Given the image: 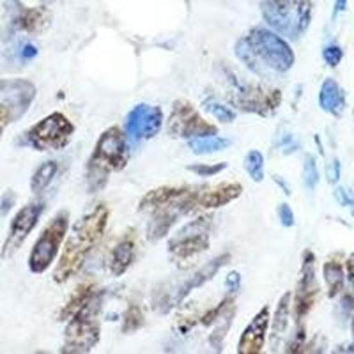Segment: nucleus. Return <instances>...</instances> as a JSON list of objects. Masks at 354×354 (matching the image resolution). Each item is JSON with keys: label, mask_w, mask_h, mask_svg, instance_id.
Returning a JSON list of instances; mask_svg holds the SVG:
<instances>
[{"label": "nucleus", "mask_w": 354, "mask_h": 354, "mask_svg": "<svg viewBox=\"0 0 354 354\" xmlns=\"http://www.w3.org/2000/svg\"><path fill=\"white\" fill-rule=\"evenodd\" d=\"M109 218L110 209L105 204H100L75 223L68 239H64L61 257L53 271V280L57 283H66L80 273L88 254L103 238L109 225Z\"/></svg>", "instance_id": "f257e3e1"}, {"label": "nucleus", "mask_w": 354, "mask_h": 354, "mask_svg": "<svg viewBox=\"0 0 354 354\" xmlns=\"http://www.w3.org/2000/svg\"><path fill=\"white\" fill-rule=\"evenodd\" d=\"M129 161V144L126 133L119 126L105 129L97 138L94 151L87 161V188L91 194L106 186L110 174L121 172Z\"/></svg>", "instance_id": "f03ea898"}, {"label": "nucleus", "mask_w": 354, "mask_h": 354, "mask_svg": "<svg viewBox=\"0 0 354 354\" xmlns=\"http://www.w3.org/2000/svg\"><path fill=\"white\" fill-rule=\"evenodd\" d=\"M103 290H96L85 306L68 321L62 353H91L100 342V314L103 308Z\"/></svg>", "instance_id": "7ed1b4c3"}, {"label": "nucleus", "mask_w": 354, "mask_h": 354, "mask_svg": "<svg viewBox=\"0 0 354 354\" xmlns=\"http://www.w3.org/2000/svg\"><path fill=\"white\" fill-rule=\"evenodd\" d=\"M262 20L282 37L298 39L310 25L312 0H262Z\"/></svg>", "instance_id": "20e7f679"}, {"label": "nucleus", "mask_w": 354, "mask_h": 354, "mask_svg": "<svg viewBox=\"0 0 354 354\" xmlns=\"http://www.w3.org/2000/svg\"><path fill=\"white\" fill-rule=\"evenodd\" d=\"M246 43L252 48L257 61L264 66L268 73H287L294 66V57L290 44L286 37L277 34L268 27H254L245 36Z\"/></svg>", "instance_id": "39448f33"}, {"label": "nucleus", "mask_w": 354, "mask_h": 354, "mask_svg": "<svg viewBox=\"0 0 354 354\" xmlns=\"http://www.w3.org/2000/svg\"><path fill=\"white\" fill-rule=\"evenodd\" d=\"M69 229V211L62 209L48 221L39 238L34 243L30 254H28V270L34 274H43L50 270V266L55 262L57 255L61 254L64 245L66 234Z\"/></svg>", "instance_id": "423d86ee"}, {"label": "nucleus", "mask_w": 354, "mask_h": 354, "mask_svg": "<svg viewBox=\"0 0 354 354\" xmlns=\"http://www.w3.org/2000/svg\"><path fill=\"white\" fill-rule=\"evenodd\" d=\"M75 135V124L62 112H52L27 129L25 144L36 151H61Z\"/></svg>", "instance_id": "0eeeda50"}, {"label": "nucleus", "mask_w": 354, "mask_h": 354, "mask_svg": "<svg viewBox=\"0 0 354 354\" xmlns=\"http://www.w3.org/2000/svg\"><path fill=\"white\" fill-rule=\"evenodd\" d=\"M211 227V216H198L197 220L183 225L169 241V254L172 261L177 264H186L209 248Z\"/></svg>", "instance_id": "6e6552de"}, {"label": "nucleus", "mask_w": 354, "mask_h": 354, "mask_svg": "<svg viewBox=\"0 0 354 354\" xmlns=\"http://www.w3.org/2000/svg\"><path fill=\"white\" fill-rule=\"evenodd\" d=\"M167 131L174 138L192 140L197 137L216 135L218 128L205 121L194 106V103H189L188 100H176L172 105V112L167 119Z\"/></svg>", "instance_id": "1a4fd4ad"}, {"label": "nucleus", "mask_w": 354, "mask_h": 354, "mask_svg": "<svg viewBox=\"0 0 354 354\" xmlns=\"http://www.w3.org/2000/svg\"><path fill=\"white\" fill-rule=\"evenodd\" d=\"M230 82L234 85L232 103L243 110V112L255 113V115L266 117L273 113L282 103V93L277 88H266L262 85H246L234 80L229 73Z\"/></svg>", "instance_id": "9d476101"}, {"label": "nucleus", "mask_w": 354, "mask_h": 354, "mask_svg": "<svg viewBox=\"0 0 354 354\" xmlns=\"http://www.w3.org/2000/svg\"><path fill=\"white\" fill-rule=\"evenodd\" d=\"M44 204L43 202H30V204L24 205L15 218L11 220V225L8 230V238H6L4 245H2V252H0V257L8 261L12 255L17 254L18 250L24 246V243L27 241L28 234L36 229V225L39 223L41 216H43Z\"/></svg>", "instance_id": "9b49d317"}, {"label": "nucleus", "mask_w": 354, "mask_h": 354, "mask_svg": "<svg viewBox=\"0 0 354 354\" xmlns=\"http://www.w3.org/2000/svg\"><path fill=\"white\" fill-rule=\"evenodd\" d=\"M163 128V110L156 105L138 103L124 119V133L131 142L154 138Z\"/></svg>", "instance_id": "f8f14e48"}, {"label": "nucleus", "mask_w": 354, "mask_h": 354, "mask_svg": "<svg viewBox=\"0 0 354 354\" xmlns=\"http://www.w3.org/2000/svg\"><path fill=\"white\" fill-rule=\"evenodd\" d=\"M6 11L9 12V25L12 32L41 34L52 21V15L44 8H27L20 0H8Z\"/></svg>", "instance_id": "ddd939ff"}, {"label": "nucleus", "mask_w": 354, "mask_h": 354, "mask_svg": "<svg viewBox=\"0 0 354 354\" xmlns=\"http://www.w3.org/2000/svg\"><path fill=\"white\" fill-rule=\"evenodd\" d=\"M37 88L25 78H4L0 80V100L9 109L11 122L18 121L36 100Z\"/></svg>", "instance_id": "4468645a"}, {"label": "nucleus", "mask_w": 354, "mask_h": 354, "mask_svg": "<svg viewBox=\"0 0 354 354\" xmlns=\"http://www.w3.org/2000/svg\"><path fill=\"white\" fill-rule=\"evenodd\" d=\"M314 254L312 252H305L301 266V277H299L298 287H296V294H294V315L296 321L301 322L303 317L310 312L312 305H314L315 294H317V286H315V271H314Z\"/></svg>", "instance_id": "2eb2a0df"}, {"label": "nucleus", "mask_w": 354, "mask_h": 354, "mask_svg": "<svg viewBox=\"0 0 354 354\" xmlns=\"http://www.w3.org/2000/svg\"><path fill=\"white\" fill-rule=\"evenodd\" d=\"M270 306H262L254 319L248 322V326L243 330L238 344L239 354H259L264 351L266 338L270 331Z\"/></svg>", "instance_id": "dca6fc26"}, {"label": "nucleus", "mask_w": 354, "mask_h": 354, "mask_svg": "<svg viewBox=\"0 0 354 354\" xmlns=\"http://www.w3.org/2000/svg\"><path fill=\"white\" fill-rule=\"evenodd\" d=\"M243 185L238 181H225L220 185L195 192V209H218L241 197Z\"/></svg>", "instance_id": "f3484780"}, {"label": "nucleus", "mask_w": 354, "mask_h": 354, "mask_svg": "<svg viewBox=\"0 0 354 354\" xmlns=\"http://www.w3.org/2000/svg\"><path fill=\"white\" fill-rule=\"evenodd\" d=\"M230 261V254H223V255H218L214 257L213 261H209L207 264H204L197 273H194V277H189L185 283H183L179 289L176 290V296H174V305H179V303L185 301L188 298L189 294L194 292V290L201 289L202 286L213 280L216 277L218 271L223 268L225 264H229Z\"/></svg>", "instance_id": "a211bd4d"}, {"label": "nucleus", "mask_w": 354, "mask_h": 354, "mask_svg": "<svg viewBox=\"0 0 354 354\" xmlns=\"http://www.w3.org/2000/svg\"><path fill=\"white\" fill-rule=\"evenodd\" d=\"M135 254H137V245H135V238L133 234L128 232L121 241L117 243L110 252L109 259V271L113 277H122L126 271L133 266L135 261Z\"/></svg>", "instance_id": "6ab92c4d"}, {"label": "nucleus", "mask_w": 354, "mask_h": 354, "mask_svg": "<svg viewBox=\"0 0 354 354\" xmlns=\"http://www.w3.org/2000/svg\"><path fill=\"white\" fill-rule=\"evenodd\" d=\"M186 189H188V186H161V188L151 189L142 197L140 204H138V211L153 213V211L160 209L163 205H169L170 202L177 201Z\"/></svg>", "instance_id": "aec40b11"}, {"label": "nucleus", "mask_w": 354, "mask_h": 354, "mask_svg": "<svg viewBox=\"0 0 354 354\" xmlns=\"http://www.w3.org/2000/svg\"><path fill=\"white\" fill-rule=\"evenodd\" d=\"M344 93L340 85L337 84V80L333 78H326L322 82L321 91H319V106H321L324 112L331 113V115H338L344 109Z\"/></svg>", "instance_id": "412c9836"}, {"label": "nucleus", "mask_w": 354, "mask_h": 354, "mask_svg": "<svg viewBox=\"0 0 354 354\" xmlns=\"http://www.w3.org/2000/svg\"><path fill=\"white\" fill-rule=\"evenodd\" d=\"M94 292H96V287H94V283H91V282L82 283V286L71 294V298L68 299V303H66V305L61 308V312H59V321L68 322L69 319H71L73 315L77 314L78 310L82 308V306L87 305L88 299L94 296Z\"/></svg>", "instance_id": "4be33fe9"}, {"label": "nucleus", "mask_w": 354, "mask_h": 354, "mask_svg": "<svg viewBox=\"0 0 354 354\" xmlns=\"http://www.w3.org/2000/svg\"><path fill=\"white\" fill-rule=\"evenodd\" d=\"M232 142L227 137H220V135H207V137H197L188 140L189 151L197 156H207V154L220 153V151L229 149Z\"/></svg>", "instance_id": "5701e85b"}, {"label": "nucleus", "mask_w": 354, "mask_h": 354, "mask_svg": "<svg viewBox=\"0 0 354 354\" xmlns=\"http://www.w3.org/2000/svg\"><path fill=\"white\" fill-rule=\"evenodd\" d=\"M290 310H292V294L286 292L280 298L277 305V312H274L273 319L270 321L271 328V338L273 342L277 338H280L283 335V331L289 326V319H290Z\"/></svg>", "instance_id": "b1692460"}, {"label": "nucleus", "mask_w": 354, "mask_h": 354, "mask_svg": "<svg viewBox=\"0 0 354 354\" xmlns=\"http://www.w3.org/2000/svg\"><path fill=\"white\" fill-rule=\"evenodd\" d=\"M57 172H59V163H57V161L50 160L41 163V165L34 170L32 177H30V192L36 195L43 194L44 189L52 185Z\"/></svg>", "instance_id": "393cba45"}, {"label": "nucleus", "mask_w": 354, "mask_h": 354, "mask_svg": "<svg viewBox=\"0 0 354 354\" xmlns=\"http://www.w3.org/2000/svg\"><path fill=\"white\" fill-rule=\"evenodd\" d=\"M234 52H236V55H238L239 61H241L243 64L250 69V71L254 73V75H257V77H261V78H270V73L266 71L264 66L257 61V57L254 55V52H252V48L248 46V43H246L245 37H241V39L236 43V46H234Z\"/></svg>", "instance_id": "a878e982"}, {"label": "nucleus", "mask_w": 354, "mask_h": 354, "mask_svg": "<svg viewBox=\"0 0 354 354\" xmlns=\"http://www.w3.org/2000/svg\"><path fill=\"white\" fill-rule=\"evenodd\" d=\"M322 273H324V282H326L328 290H330V298H335L344 287V270L342 266L338 262H326L324 268H322Z\"/></svg>", "instance_id": "bb28decb"}, {"label": "nucleus", "mask_w": 354, "mask_h": 354, "mask_svg": "<svg viewBox=\"0 0 354 354\" xmlns=\"http://www.w3.org/2000/svg\"><path fill=\"white\" fill-rule=\"evenodd\" d=\"M243 167H245L246 174H248L252 181H264V156H262L261 151L252 149L250 153H246L245 160H243Z\"/></svg>", "instance_id": "cd10ccee"}, {"label": "nucleus", "mask_w": 354, "mask_h": 354, "mask_svg": "<svg viewBox=\"0 0 354 354\" xmlns=\"http://www.w3.org/2000/svg\"><path fill=\"white\" fill-rule=\"evenodd\" d=\"M204 109L207 110L218 122H221V124H230V122L236 121V112H234L230 106L223 105V103H220L218 100H214V97H209V100L204 101Z\"/></svg>", "instance_id": "c85d7f7f"}, {"label": "nucleus", "mask_w": 354, "mask_h": 354, "mask_svg": "<svg viewBox=\"0 0 354 354\" xmlns=\"http://www.w3.org/2000/svg\"><path fill=\"white\" fill-rule=\"evenodd\" d=\"M144 326V314L142 308L135 303H129L126 312L122 314V331L124 333H133V331L140 330Z\"/></svg>", "instance_id": "c756f323"}, {"label": "nucleus", "mask_w": 354, "mask_h": 354, "mask_svg": "<svg viewBox=\"0 0 354 354\" xmlns=\"http://www.w3.org/2000/svg\"><path fill=\"white\" fill-rule=\"evenodd\" d=\"M232 315H234V306H230V308L227 310L225 314L221 315V317L216 321L218 322V328H216V330H214V333L209 337L211 346H213L216 351L221 349L223 338H225L227 331H229L230 324H232Z\"/></svg>", "instance_id": "7c9ffc66"}, {"label": "nucleus", "mask_w": 354, "mask_h": 354, "mask_svg": "<svg viewBox=\"0 0 354 354\" xmlns=\"http://www.w3.org/2000/svg\"><path fill=\"white\" fill-rule=\"evenodd\" d=\"M303 183L308 189H315L319 183V169L312 154H306L305 161H303Z\"/></svg>", "instance_id": "2f4dec72"}, {"label": "nucleus", "mask_w": 354, "mask_h": 354, "mask_svg": "<svg viewBox=\"0 0 354 354\" xmlns=\"http://www.w3.org/2000/svg\"><path fill=\"white\" fill-rule=\"evenodd\" d=\"M230 306H234V299L230 298V296H227L225 299L221 303H218L214 308L207 310L204 315L201 317V324H204V326H211V324H214V322L218 321V319L221 317V315L225 314L227 310L230 308Z\"/></svg>", "instance_id": "473e14b6"}, {"label": "nucleus", "mask_w": 354, "mask_h": 354, "mask_svg": "<svg viewBox=\"0 0 354 354\" xmlns=\"http://www.w3.org/2000/svg\"><path fill=\"white\" fill-rule=\"evenodd\" d=\"M227 167H229V163H225V161H221V163H194V165L186 167V170L197 174L198 177H214L221 170H225Z\"/></svg>", "instance_id": "72a5a7b5"}, {"label": "nucleus", "mask_w": 354, "mask_h": 354, "mask_svg": "<svg viewBox=\"0 0 354 354\" xmlns=\"http://www.w3.org/2000/svg\"><path fill=\"white\" fill-rule=\"evenodd\" d=\"M322 59H324V62H326L330 68H337L344 59V50L340 48L338 44H328V46H324V50H322Z\"/></svg>", "instance_id": "f704fd0d"}, {"label": "nucleus", "mask_w": 354, "mask_h": 354, "mask_svg": "<svg viewBox=\"0 0 354 354\" xmlns=\"http://www.w3.org/2000/svg\"><path fill=\"white\" fill-rule=\"evenodd\" d=\"M277 147L278 151H282L283 154H292L298 151L299 142L296 140L294 135H290V133H283V135H280V137L277 138Z\"/></svg>", "instance_id": "c9c22d12"}, {"label": "nucleus", "mask_w": 354, "mask_h": 354, "mask_svg": "<svg viewBox=\"0 0 354 354\" xmlns=\"http://www.w3.org/2000/svg\"><path fill=\"white\" fill-rule=\"evenodd\" d=\"M15 204H17V194L12 189H6L4 195L0 197V216H8Z\"/></svg>", "instance_id": "e433bc0d"}, {"label": "nucleus", "mask_w": 354, "mask_h": 354, "mask_svg": "<svg viewBox=\"0 0 354 354\" xmlns=\"http://www.w3.org/2000/svg\"><path fill=\"white\" fill-rule=\"evenodd\" d=\"M278 220H280V223H282L283 227H292L294 223H296V220H294V211L290 209L289 204H280L278 205Z\"/></svg>", "instance_id": "4c0bfd02"}, {"label": "nucleus", "mask_w": 354, "mask_h": 354, "mask_svg": "<svg viewBox=\"0 0 354 354\" xmlns=\"http://www.w3.org/2000/svg\"><path fill=\"white\" fill-rule=\"evenodd\" d=\"M37 53H39V50H37L36 44L24 43L20 48H18V59H20L21 62H28L32 61V59H36Z\"/></svg>", "instance_id": "58836bf2"}, {"label": "nucleus", "mask_w": 354, "mask_h": 354, "mask_svg": "<svg viewBox=\"0 0 354 354\" xmlns=\"http://www.w3.org/2000/svg\"><path fill=\"white\" fill-rule=\"evenodd\" d=\"M340 170H342L340 169V161L337 158H333L326 165V177L330 185H337L338 179H340Z\"/></svg>", "instance_id": "ea45409f"}, {"label": "nucleus", "mask_w": 354, "mask_h": 354, "mask_svg": "<svg viewBox=\"0 0 354 354\" xmlns=\"http://www.w3.org/2000/svg\"><path fill=\"white\" fill-rule=\"evenodd\" d=\"M335 198H337V201L340 202V205H344V207H353L354 205V195L353 192L347 188L335 189Z\"/></svg>", "instance_id": "a19ab883"}, {"label": "nucleus", "mask_w": 354, "mask_h": 354, "mask_svg": "<svg viewBox=\"0 0 354 354\" xmlns=\"http://www.w3.org/2000/svg\"><path fill=\"white\" fill-rule=\"evenodd\" d=\"M225 287L230 294L238 292L239 287H241V274H239L238 271H232V273H229V277L225 278Z\"/></svg>", "instance_id": "79ce46f5"}, {"label": "nucleus", "mask_w": 354, "mask_h": 354, "mask_svg": "<svg viewBox=\"0 0 354 354\" xmlns=\"http://www.w3.org/2000/svg\"><path fill=\"white\" fill-rule=\"evenodd\" d=\"M11 122V113H9V109L4 105V103H0V133L4 131L6 126Z\"/></svg>", "instance_id": "37998d69"}, {"label": "nucleus", "mask_w": 354, "mask_h": 354, "mask_svg": "<svg viewBox=\"0 0 354 354\" xmlns=\"http://www.w3.org/2000/svg\"><path fill=\"white\" fill-rule=\"evenodd\" d=\"M347 9V0H335V6H333V20L344 12Z\"/></svg>", "instance_id": "c03bdc74"}, {"label": "nucleus", "mask_w": 354, "mask_h": 354, "mask_svg": "<svg viewBox=\"0 0 354 354\" xmlns=\"http://www.w3.org/2000/svg\"><path fill=\"white\" fill-rule=\"evenodd\" d=\"M274 183H277V185H280L283 188V192H286V195H290V189H289V186H287V183L283 181L282 177L280 176H274Z\"/></svg>", "instance_id": "a18cd8bd"}, {"label": "nucleus", "mask_w": 354, "mask_h": 354, "mask_svg": "<svg viewBox=\"0 0 354 354\" xmlns=\"http://www.w3.org/2000/svg\"><path fill=\"white\" fill-rule=\"evenodd\" d=\"M347 270H349V280H351V283H353V287H354V257L351 259L349 264H347Z\"/></svg>", "instance_id": "49530a36"}, {"label": "nucleus", "mask_w": 354, "mask_h": 354, "mask_svg": "<svg viewBox=\"0 0 354 354\" xmlns=\"http://www.w3.org/2000/svg\"><path fill=\"white\" fill-rule=\"evenodd\" d=\"M351 328H353V337H354V317H353V322H351ZM351 353H354V342H353V346H351Z\"/></svg>", "instance_id": "de8ad7c7"}, {"label": "nucleus", "mask_w": 354, "mask_h": 354, "mask_svg": "<svg viewBox=\"0 0 354 354\" xmlns=\"http://www.w3.org/2000/svg\"><path fill=\"white\" fill-rule=\"evenodd\" d=\"M353 214H354V207H353Z\"/></svg>", "instance_id": "09e8293b"}]
</instances>
